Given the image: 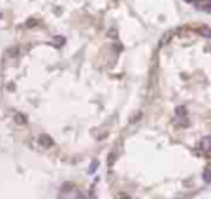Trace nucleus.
<instances>
[{
    "mask_svg": "<svg viewBox=\"0 0 211 199\" xmlns=\"http://www.w3.org/2000/svg\"><path fill=\"white\" fill-rule=\"evenodd\" d=\"M185 2H188V3H196L198 0H185Z\"/></svg>",
    "mask_w": 211,
    "mask_h": 199,
    "instance_id": "nucleus-1",
    "label": "nucleus"
}]
</instances>
